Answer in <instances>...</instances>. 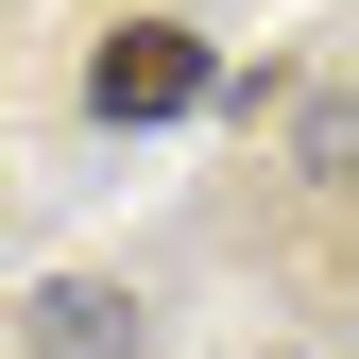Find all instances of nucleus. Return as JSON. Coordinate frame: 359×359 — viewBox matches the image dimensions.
Returning <instances> with one entry per match:
<instances>
[{
    "mask_svg": "<svg viewBox=\"0 0 359 359\" xmlns=\"http://www.w3.org/2000/svg\"><path fill=\"white\" fill-rule=\"evenodd\" d=\"M205 86H222V69H205L189 18H120L103 52H86V103H103V120H189Z\"/></svg>",
    "mask_w": 359,
    "mask_h": 359,
    "instance_id": "obj_1",
    "label": "nucleus"
},
{
    "mask_svg": "<svg viewBox=\"0 0 359 359\" xmlns=\"http://www.w3.org/2000/svg\"><path fill=\"white\" fill-rule=\"evenodd\" d=\"M18 342H34V359H137L154 325H137V291H120V274H52Z\"/></svg>",
    "mask_w": 359,
    "mask_h": 359,
    "instance_id": "obj_2",
    "label": "nucleus"
},
{
    "mask_svg": "<svg viewBox=\"0 0 359 359\" xmlns=\"http://www.w3.org/2000/svg\"><path fill=\"white\" fill-rule=\"evenodd\" d=\"M291 154H308V171H325V189H359V86H325V103H308V120H291Z\"/></svg>",
    "mask_w": 359,
    "mask_h": 359,
    "instance_id": "obj_3",
    "label": "nucleus"
}]
</instances>
